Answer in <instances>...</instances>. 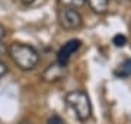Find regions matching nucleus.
Returning a JSON list of instances; mask_svg holds the SVG:
<instances>
[{"label": "nucleus", "mask_w": 131, "mask_h": 124, "mask_svg": "<svg viewBox=\"0 0 131 124\" xmlns=\"http://www.w3.org/2000/svg\"><path fill=\"white\" fill-rule=\"evenodd\" d=\"M7 53H9L10 58L13 60V63L18 67H20L22 70H32L39 61L38 51L34 47L26 45V44H10L9 48H7Z\"/></svg>", "instance_id": "nucleus-1"}, {"label": "nucleus", "mask_w": 131, "mask_h": 124, "mask_svg": "<svg viewBox=\"0 0 131 124\" xmlns=\"http://www.w3.org/2000/svg\"><path fill=\"white\" fill-rule=\"evenodd\" d=\"M66 102L74 111L80 121H88L92 115V105L88 94L84 91H71L66 95Z\"/></svg>", "instance_id": "nucleus-2"}, {"label": "nucleus", "mask_w": 131, "mask_h": 124, "mask_svg": "<svg viewBox=\"0 0 131 124\" xmlns=\"http://www.w3.org/2000/svg\"><path fill=\"white\" fill-rule=\"evenodd\" d=\"M58 22L64 29H77L82 26V16L73 7H63L58 12Z\"/></svg>", "instance_id": "nucleus-3"}, {"label": "nucleus", "mask_w": 131, "mask_h": 124, "mask_svg": "<svg viewBox=\"0 0 131 124\" xmlns=\"http://www.w3.org/2000/svg\"><path fill=\"white\" fill-rule=\"evenodd\" d=\"M82 45V41L80 39H70V41H67V43L60 48V51L57 54V63L61 64V66H66L69 60L71 58V56L77 53V50L80 48Z\"/></svg>", "instance_id": "nucleus-4"}, {"label": "nucleus", "mask_w": 131, "mask_h": 124, "mask_svg": "<svg viewBox=\"0 0 131 124\" xmlns=\"http://www.w3.org/2000/svg\"><path fill=\"white\" fill-rule=\"evenodd\" d=\"M64 69H66V66H61L58 63H57V64H51V66L44 72L42 77H44V80H47V82L60 80L61 77H63V75H64Z\"/></svg>", "instance_id": "nucleus-5"}, {"label": "nucleus", "mask_w": 131, "mask_h": 124, "mask_svg": "<svg viewBox=\"0 0 131 124\" xmlns=\"http://www.w3.org/2000/svg\"><path fill=\"white\" fill-rule=\"evenodd\" d=\"M90 9L93 10L95 13L102 15L108 10V6H109V0H88Z\"/></svg>", "instance_id": "nucleus-6"}, {"label": "nucleus", "mask_w": 131, "mask_h": 124, "mask_svg": "<svg viewBox=\"0 0 131 124\" xmlns=\"http://www.w3.org/2000/svg\"><path fill=\"white\" fill-rule=\"evenodd\" d=\"M118 76H131V60H125V61H122V64L119 66L117 72H115Z\"/></svg>", "instance_id": "nucleus-7"}, {"label": "nucleus", "mask_w": 131, "mask_h": 124, "mask_svg": "<svg viewBox=\"0 0 131 124\" xmlns=\"http://www.w3.org/2000/svg\"><path fill=\"white\" fill-rule=\"evenodd\" d=\"M61 5L64 6V7H80V6L84 5V2L86 0H58Z\"/></svg>", "instance_id": "nucleus-8"}, {"label": "nucleus", "mask_w": 131, "mask_h": 124, "mask_svg": "<svg viewBox=\"0 0 131 124\" xmlns=\"http://www.w3.org/2000/svg\"><path fill=\"white\" fill-rule=\"evenodd\" d=\"M112 43H114V45L115 47H124L127 44V38L122 35V34H118V35H115L112 38Z\"/></svg>", "instance_id": "nucleus-9"}, {"label": "nucleus", "mask_w": 131, "mask_h": 124, "mask_svg": "<svg viewBox=\"0 0 131 124\" xmlns=\"http://www.w3.org/2000/svg\"><path fill=\"white\" fill-rule=\"evenodd\" d=\"M48 124H64V121H63L58 115H52L51 118L48 120Z\"/></svg>", "instance_id": "nucleus-10"}, {"label": "nucleus", "mask_w": 131, "mask_h": 124, "mask_svg": "<svg viewBox=\"0 0 131 124\" xmlns=\"http://www.w3.org/2000/svg\"><path fill=\"white\" fill-rule=\"evenodd\" d=\"M6 73H7V66H6L3 61H0V77L5 76Z\"/></svg>", "instance_id": "nucleus-11"}, {"label": "nucleus", "mask_w": 131, "mask_h": 124, "mask_svg": "<svg viewBox=\"0 0 131 124\" xmlns=\"http://www.w3.org/2000/svg\"><path fill=\"white\" fill-rule=\"evenodd\" d=\"M5 34H6L5 28H3V26L0 25V39H2V38H3V37H5Z\"/></svg>", "instance_id": "nucleus-12"}, {"label": "nucleus", "mask_w": 131, "mask_h": 124, "mask_svg": "<svg viewBox=\"0 0 131 124\" xmlns=\"http://www.w3.org/2000/svg\"><path fill=\"white\" fill-rule=\"evenodd\" d=\"M22 2H24L25 5H31V3H34V2H35V0H22Z\"/></svg>", "instance_id": "nucleus-13"}, {"label": "nucleus", "mask_w": 131, "mask_h": 124, "mask_svg": "<svg viewBox=\"0 0 131 124\" xmlns=\"http://www.w3.org/2000/svg\"><path fill=\"white\" fill-rule=\"evenodd\" d=\"M19 124H32V123H29V121H22V123H19Z\"/></svg>", "instance_id": "nucleus-14"}]
</instances>
